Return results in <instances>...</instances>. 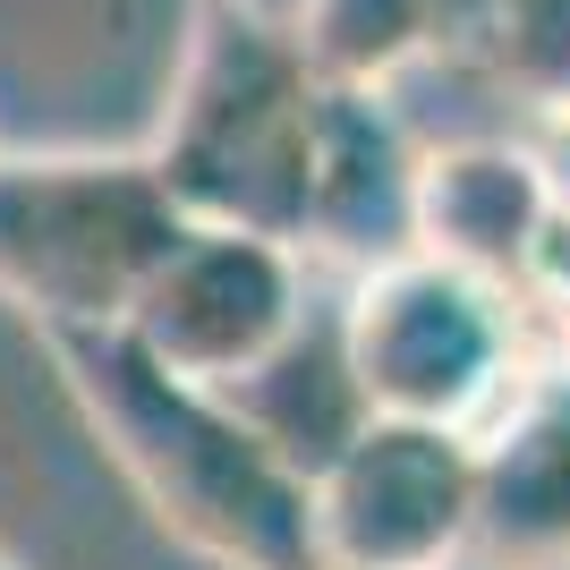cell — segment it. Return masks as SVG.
<instances>
[{"label": "cell", "mask_w": 570, "mask_h": 570, "mask_svg": "<svg viewBox=\"0 0 570 570\" xmlns=\"http://www.w3.org/2000/svg\"><path fill=\"white\" fill-rule=\"evenodd\" d=\"M43 350L119 476L188 553H205L214 570H324L307 469L282 443H264L230 392L170 375L119 324L43 333Z\"/></svg>", "instance_id": "obj_1"}, {"label": "cell", "mask_w": 570, "mask_h": 570, "mask_svg": "<svg viewBox=\"0 0 570 570\" xmlns=\"http://www.w3.org/2000/svg\"><path fill=\"white\" fill-rule=\"evenodd\" d=\"M315 119H324V86L298 60V43L205 0L145 163L188 222L298 247L315 179Z\"/></svg>", "instance_id": "obj_2"}, {"label": "cell", "mask_w": 570, "mask_h": 570, "mask_svg": "<svg viewBox=\"0 0 570 570\" xmlns=\"http://www.w3.org/2000/svg\"><path fill=\"white\" fill-rule=\"evenodd\" d=\"M188 214L145 154H0V298L43 324H128Z\"/></svg>", "instance_id": "obj_3"}, {"label": "cell", "mask_w": 570, "mask_h": 570, "mask_svg": "<svg viewBox=\"0 0 570 570\" xmlns=\"http://www.w3.org/2000/svg\"><path fill=\"white\" fill-rule=\"evenodd\" d=\"M333 341L366 417H417V426H460V434L485 426L528 366H546L528 350L511 289L452 273L417 247L357 273Z\"/></svg>", "instance_id": "obj_4"}, {"label": "cell", "mask_w": 570, "mask_h": 570, "mask_svg": "<svg viewBox=\"0 0 570 570\" xmlns=\"http://www.w3.org/2000/svg\"><path fill=\"white\" fill-rule=\"evenodd\" d=\"M315 485L324 570H452L476 520V434L417 417H357Z\"/></svg>", "instance_id": "obj_5"}, {"label": "cell", "mask_w": 570, "mask_h": 570, "mask_svg": "<svg viewBox=\"0 0 570 570\" xmlns=\"http://www.w3.org/2000/svg\"><path fill=\"white\" fill-rule=\"evenodd\" d=\"M119 333L145 357H163L170 375L230 392L307 333V256L289 238L188 222L179 247L154 264V282L137 289Z\"/></svg>", "instance_id": "obj_6"}, {"label": "cell", "mask_w": 570, "mask_h": 570, "mask_svg": "<svg viewBox=\"0 0 570 570\" xmlns=\"http://www.w3.org/2000/svg\"><path fill=\"white\" fill-rule=\"evenodd\" d=\"M476 570H570V357L528 366L476 426Z\"/></svg>", "instance_id": "obj_7"}, {"label": "cell", "mask_w": 570, "mask_h": 570, "mask_svg": "<svg viewBox=\"0 0 570 570\" xmlns=\"http://www.w3.org/2000/svg\"><path fill=\"white\" fill-rule=\"evenodd\" d=\"M553 196H562L553 163L520 137L426 145L417 170H409V247L452 264V273L511 289L537 230H546V214H553Z\"/></svg>", "instance_id": "obj_8"}, {"label": "cell", "mask_w": 570, "mask_h": 570, "mask_svg": "<svg viewBox=\"0 0 570 570\" xmlns=\"http://www.w3.org/2000/svg\"><path fill=\"white\" fill-rule=\"evenodd\" d=\"M409 170L417 145L383 95L324 86L315 119V179H307V238L298 256H350L357 273L409 247Z\"/></svg>", "instance_id": "obj_9"}, {"label": "cell", "mask_w": 570, "mask_h": 570, "mask_svg": "<svg viewBox=\"0 0 570 570\" xmlns=\"http://www.w3.org/2000/svg\"><path fill=\"white\" fill-rule=\"evenodd\" d=\"M469 0H307V18L289 26L298 60L315 86H350V95H392L409 69L443 60L460 35Z\"/></svg>", "instance_id": "obj_10"}, {"label": "cell", "mask_w": 570, "mask_h": 570, "mask_svg": "<svg viewBox=\"0 0 570 570\" xmlns=\"http://www.w3.org/2000/svg\"><path fill=\"white\" fill-rule=\"evenodd\" d=\"M537 128H570V0H469L443 51Z\"/></svg>", "instance_id": "obj_11"}, {"label": "cell", "mask_w": 570, "mask_h": 570, "mask_svg": "<svg viewBox=\"0 0 570 570\" xmlns=\"http://www.w3.org/2000/svg\"><path fill=\"white\" fill-rule=\"evenodd\" d=\"M511 307H520L528 324V350L546 357H570V188L553 196L546 230H537V247H528L520 282H511Z\"/></svg>", "instance_id": "obj_12"}, {"label": "cell", "mask_w": 570, "mask_h": 570, "mask_svg": "<svg viewBox=\"0 0 570 570\" xmlns=\"http://www.w3.org/2000/svg\"><path fill=\"white\" fill-rule=\"evenodd\" d=\"M222 9H238V18H256V26H273V35H289V26L307 18V0H222Z\"/></svg>", "instance_id": "obj_13"}, {"label": "cell", "mask_w": 570, "mask_h": 570, "mask_svg": "<svg viewBox=\"0 0 570 570\" xmlns=\"http://www.w3.org/2000/svg\"><path fill=\"white\" fill-rule=\"evenodd\" d=\"M0 570H18V562H9V553H0Z\"/></svg>", "instance_id": "obj_14"}]
</instances>
